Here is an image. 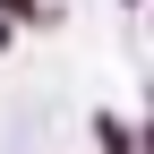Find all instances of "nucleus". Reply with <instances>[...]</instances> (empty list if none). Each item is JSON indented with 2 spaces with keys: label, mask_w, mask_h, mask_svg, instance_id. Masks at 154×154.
Here are the masks:
<instances>
[{
  "label": "nucleus",
  "mask_w": 154,
  "mask_h": 154,
  "mask_svg": "<svg viewBox=\"0 0 154 154\" xmlns=\"http://www.w3.org/2000/svg\"><path fill=\"white\" fill-rule=\"evenodd\" d=\"M94 146H103V154H137V128H128V120H111V111H103V120H94Z\"/></svg>",
  "instance_id": "f257e3e1"
},
{
  "label": "nucleus",
  "mask_w": 154,
  "mask_h": 154,
  "mask_svg": "<svg viewBox=\"0 0 154 154\" xmlns=\"http://www.w3.org/2000/svg\"><path fill=\"white\" fill-rule=\"evenodd\" d=\"M0 17H9V26H17V17H26V26H60L51 0H0Z\"/></svg>",
  "instance_id": "f03ea898"
},
{
  "label": "nucleus",
  "mask_w": 154,
  "mask_h": 154,
  "mask_svg": "<svg viewBox=\"0 0 154 154\" xmlns=\"http://www.w3.org/2000/svg\"><path fill=\"white\" fill-rule=\"evenodd\" d=\"M137 154H154V120H146V128H137Z\"/></svg>",
  "instance_id": "7ed1b4c3"
}]
</instances>
